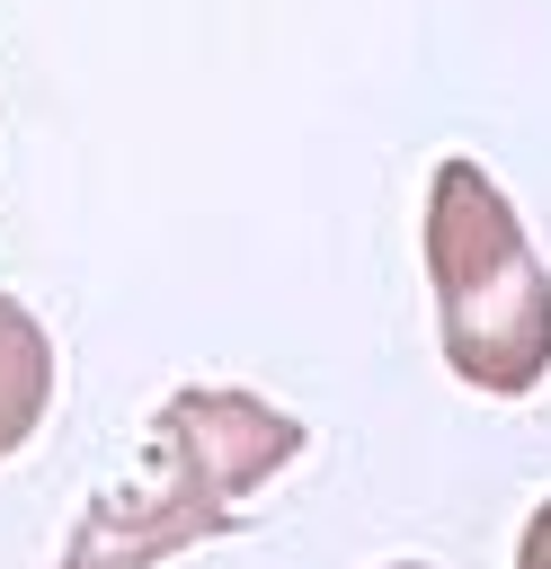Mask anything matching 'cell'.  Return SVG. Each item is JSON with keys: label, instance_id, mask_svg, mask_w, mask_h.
<instances>
[{"label": "cell", "instance_id": "6da1fadb", "mask_svg": "<svg viewBox=\"0 0 551 569\" xmlns=\"http://www.w3.org/2000/svg\"><path fill=\"white\" fill-rule=\"evenodd\" d=\"M427 276H435V329L444 365L471 391H533L551 373V276L507 204V187L480 160H435L427 187Z\"/></svg>", "mask_w": 551, "mask_h": 569}, {"label": "cell", "instance_id": "7a4b0ae2", "mask_svg": "<svg viewBox=\"0 0 551 569\" xmlns=\"http://www.w3.org/2000/svg\"><path fill=\"white\" fill-rule=\"evenodd\" d=\"M44 409H53V338L18 293H0V453H18Z\"/></svg>", "mask_w": 551, "mask_h": 569}, {"label": "cell", "instance_id": "3957f363", "mask_svg": "<svg viewBox=\"0 0 551 569\" xmlns=\"http://www.w3.org/2000/svg\"><path fill=\"white\" fill-rule=\"evenodd\" d=\"M515 569H551V498L533 507V525H524V542H515Z\"/></svg>", "mask_w": 551, "mask_h": 569}, {"label": "cell", "instance_id": "277c9868", "mask_svg": "<svg viewBox=\"0 0 551 569\" xmlns=\"http://www.w3.org/2000/svg\"><path fill=\"white\" fill-rule=\"evenodd\" d=\"M391 569H427V560H391Z\"/></svg>", "mask_w": 551, "mask_h": 569}]
</instances>
